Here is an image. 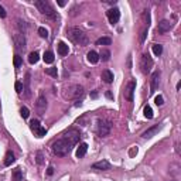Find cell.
<instances>
[{
	"instance_id": "12",
	"label": "cell",
	"mask_w": 181,
	"mask_h": 181,
	"mask_svg": "<svg viewBox=\"0 0 181 181\" xmlns=\"http://www.w3.org/2000/svg\"><path fill=\"white\" fill-rule=\"evenodd\" d=\"M171 28V23L169 20H161L159 23V26H157V33L159 34H164V33L170 31Z\"/></svg>"
},
{
	"instance_id": "11",
	"label": "cell",
	"mask_w": 181,
	"mask_h": 181,
	"mask_svg": "<svg viewBox=\"0 0 181 181\" xmlns=\"http://www.w3.org/2000/svg\"><path fill=\"white\" fill-rule=\"evenodd\" d=\"M107 19H109V21L110 24H116L119 21V19H120V11L117 7H113V9H110V10L107 11Z\"/></svg>"
},
{
	"instance_id": "8",
	"label": "cell",
	"mask_w": 181,
	"mask_h": 181,
	"mask_svg": "<svg viewBox=\"0 0 181 181\" xmlns=\"http://www.w3.org/2000/svg\"><path fill=\"white\" fill-rule=\"evenodd\" d=\"M35 107H37L38 115H44V113H45V110H47V98H45V94H44L43 91H41V92H40V95H38V99H37Z\"/></svg>"
},
{
	"instance_id": "15",
	"label": "cell",
	"mask_w": 181,
	"mask_h": 181,
	"mask_svg": "<svg viewBox=\"0 0 181 181\" xmlns=\"http://www.w3.org/2000/svg\"><path fill=\"white\" fill-rule=\"evenodd\" d=\"M160 129H161V126H160V125H156V126H153V128H149L144 133H143V135H141V136H143L144 139H150V137H153L156 133H159Z\"/></svg>"
},
{
	"instance_id": "34",
	"label": "cell",
	"mask_w": 181,
	"mask_h": 181,
	"mask_svg": "<svg viewBox=\"0 0 181 181\" xmlns=\"http://www.w3.org/2000/svg\"><path fill=\"white\" fill-rule=\"evenodd\" d=\"M20 113H21V116L24 117V119H27V117H28V115H30V110H28V107L23 106L21 109H20Z\"/></svg>"
},
{
	"instance_id": "23",
	"label": "cell",
	"mask_w": 181,
	"mask_h": 181,
	"mask_svg": "<svg viewBox=\"0 0 181 181\" xmlns=\"http://www.w3.org/2000/svg\"><path fill=\"white\" fill-rule=\"evenodd\" d=\"M38 60H40V54L37 53V51L30 53V55H28V62H30V64H37Z\"/></svg>"
},
{
	"instance_id": "45",
	"label": "cell",
	"mask_w": 181,
	"mask_h": 181,
	"mask_svg": "<svg viewBox=\"0 0 181 181\" xmlns=\"http://www.w3.org/2000/svg\"><path fill=\"white\" fill-rule=\"evenodd\" d=\"M173 181H175V180H173Z\"/></svg>"
},
{
	"instance_id": "13",
	"label": "cell",
	"mask_w": 181,
	"mask_h": 181,
	"mask_svg": "<svg viewBox=\"0 0 181 181\" xmlns=\"http://www.w3.org/2000/svg\"><path fill=\"white\" fill-rule=\"evenodd\" d=\"M92 169L94 170H109L110 169V164H109V161H106V160H102V161H96V163H94L92 164Z\"/></svg>"
},
{
	"instance_id": "18",
	"label": "cell",
	"mask_w": 181,
	"mask_h": 181,
	"mask_svg": "<svg viewBox=\"0 0 181 181\" xmlns=\"http://www.w3.org/2000/svg\"><path fill=\"white\" fill-rule=\"evenodd\" d=\"M86 151H88V144H86V143H81L79 147L76 149V157H78V159L84 157L86 154Z\"/></svg>"
},
{
	"instance_id": "35",
	"label": "cell",
	"mask_w": 181,
	"mask_h": 181,
	"mask_svg": "<svg viewBox=\"0 0 181 181\" xmlns=\"http://www.w3.org/2000/svg\"><path fill=\"white\" fill-rule=\"evenodd\" d=\"M38 34H40V37H43V38H47V37H48V31H47V28H44V27H40V28H38Z\"/></svg>"
},
{
	"instance_id": "4",
	"label": "cell",
	"mask_w": 181,
	"mask_h": 181,
	"mask_svg": "<svg viewBox=\"0 0 181 181\" xmlns=\"http://www.w3.org/2000/svg\"><path fill=\"white\" fill-rule=\"evenodd\" d=\"M84 94H85L84 86L79 85V84H72L68 88H65L64 98H67V99H79V98L84 96Z\"/></svg>"
},
{
	"instance_id": "5",
	"label": "cell",
	"mask_w": 181,
	"mask_h": 181,
	"mask_svg": "<svg viewBox=\"0 0 181 181\" xmlns=\"http://www.w3.org/2000/svg\"><path fill=\"white\" fill-rule=\"evenodd\" d=\"M110 129H112V123L109 120L98 119V122H96V133H98L99 137H106L110 133Z\"/></svg>"
},
{
	"instance_id": "21",
	"label": "cell",
	"mask_w": 181,
	"mask_h": 181,
	"mask_svg": "<svg viewBox=\"0 0 181 181\" xmlns=\"http://www.w3.org/2000/svg\"><path fill=\"white\" fill-rule=\"evenodd\" d=\"M14 161H16L14 154H13L11 151H7V153H6V157H4V166H7V167H9V166H11Z\"/></svg>"
},
{
	"instance_id": "27",
	"label": "cell",
	"mask_w": 181,
	"mask_h": 181,
	"mask_svg": "<svg viewBox=\"0 0 181 181\" xmlns=\"http://www.w3.org/2000/svg\"><path fill=\"white\" fill-rule=\"evenodd\" d=\"M141 19H143V21H144V27H147L149 28V26H150V11L149 10H144L143 11V14H141Z\"/></svg>"
},
{
	"instance_id": "7",
	"label": "cell",
	"mask_w": 181,
	"mask_h": 181,
	"mask_svg": "<svg viewBox=\"0 0 181 181\" xmlns=\"http://www.w3.org/2000/svg\"><path fill=\"white\" fill-rule=\"evenodd\" d=\"M62 137L64 139H67L71 144H76L78 141H79V137H81V133H79V130L78 129H68L67 132H65L64 135H62Z\"/></svg>"
},
{
	"instance_id": "20",
	"label": "cell",
	"mask_w": 181,
	"mask_h": 181,
	"mask_svg": "<svg viewBox=\"0 0 181 181\" xmlns=\"http://www.w3.org/2000/svg\"><path fill=\"white\" fill-rule=\"evenodd\" d=\"M86 57H88V61L91 64H98L99 62V54L96 53V51H89Z\"/></svg>"
},
{
	"instance_id": "36",
	"label": "cell",
	"mask_w": 181,
	"mask_h": 181,
	"mask_svg": "<svg viewBox=\"0 0 181 181\" xmlns=\"http://www.w3.org/2000/svg\"><path fill=\"white\" fill-rule=\"evenodd\" d=\"M30 126H31V130H37V129L40 128V122L37 120V119H34V120H31V123H30Z\"/></svg>"
},
{
	"instance_id": "43",
	"label": "cell",
	"mask_w": 181,
	"mask_h": 181,
	"mask_svg": "<svg viewBox=\"0 0 181 181\" xmlns=\"http://www.w3.org/2000/svg\"><path fill=\"white\" fill-rule=\"evenodd\" d=\"M133 154H137V147H135V149L130 150V156H133Z\"/></svg>"
},
{
	"instance_id": "44",
	"label": "cell",
	"mask_w": 181,
	"mask_h": 181,
	"mask_svg": "<svg viewBox=\"0 0 181 181\" xmlns=\"http://www.w3.org/2000/svg\"><path fill=\"white\" fill-rule=\"evenodd\" d=\"M130 67H132V58L129 57L128 58V68H130Z\"/></svg>"
},
{
	"instance_id": "24",
	"label": "cell",
	"mask_w": 181,
	"mask_h": 181,
	"mask_svg": "<svg viewBox=\"0 0 181 181\" xmlns=\"http://www.w3.org/2000/svg\"><path fill=\"white\" fill-rule=\"evenodd\" d=\"M17 27H19V30H20V34H26V31H27V23L24 21V20H17Z\"/></svg>"
},
{
	"instance_id": "26",
	"label": "cell",
	"mask_w": 181,
	"mask_h": 181,
	"mask_svg": "<svg viewBox=\"0 0 181 181\" xmlns=\"http://www.w3.org/2000/svg\"><path fill=\"white\" fill-rule=\"evenodd\" d=\"M102 58V61H109L110 60V51L109 50H106V48H103L102 51H101V54H99V60Z\"/></svg>"
},
{
	"instance_id": "22",
	"label": "cell",
	"mask_w": 181,
	"mask_h": 181,
	"mask_svg": "<svg viewBox=\"0 0 181 181\" xmlns=\"http://www.w3.org/2000/svg\"><path fill=\"white\" fill-rule=\"evenodd\" d=\"M43 60H44L45 64H53L54 62V53L53 51H47V53H44Z\"/></svg>"
},
{
	"instance_id": "31",
	"label": "cell",
	"mask_w": 181,
	"mask_h": 181,
	"mask_svg": "<svg viewBox=\"0 0 181 181\" xmlns=\"http://www.w3.org/2000/svg\"><path fill=\"white\" fill-rule=\"evenodd\" d=\"M143 113H144V116L147 117V119H153V110H151V107L149 105H146L144 109H143Z\"/></svg>"
},
{
	"instance_id": "30",
	"label": "cell",
	"mask_w": 181,
	"mask_h": 181,
	"mask_svg": "<svg viewBox=\"0 0 181 181\" xmlns=\"http://www.w3.org/2000/svg\"><path fill=\"white\" fill-rule=\"evenodd\" d=\"M153 53H154V55H161L163 54V45L161 44H153Z\"/></svg>"
},
{
	"instance_id": "37",
	"label": "cell",
	"mask_w": 181,
	"mask_h": 181,
	"mask_svg": "<svg viewBox=\"0 0 181 181\" xmlns=\"http://www.w3.org/2000/svg\"><path fill=\"white\" fill-rule=\"evenodd\" d=\"M45 74L51 75V76H57V74H58V71H57V68H47V71H45Z\"/></svg>"
},
{
	"instance_id": "16",
	"label": "cell",
	"mask_w": 181,
	"mask_h": 181,
	"mask_svg": "<svg viewBox=\"0 0 181 181\" xmlns=\"http://www.w3.org/2000/svg\"><path fill=\"white\" fill-rule=\"evenodd\" d=\"M23 91L26 92V98H30V96H31V89H30V74L26 75V81H24Z\"/></svg>"
},
{
	"instance_id": "1",
	"label": "cell",
	"mask_w": 181,
	"mask_h": 181,
	"mask_svg": "<svg viewBox=\"0 0 181 181\" xmlns=\"http://www.w3.org/2000/svg\"><path fill=\"white\" fill-rule=\"evenodd\" d=\"M67 35H68V38L75 43L76 45H81V47H85L89 44V38H88V35H86V33L82 30V28H79V27H69L68 30H67Z\"/></svg>"
},
{
	"instance_id": "33",
	"label": "cell",
	"mask_w": 181,
	"mask_h": 181,
	"mask_svg": "<svg viewBox=\"0 0 181 181\" xmlns=\"http://www.w3.org/2000/svg\"><path fill=\"white\" fill-rule=\"evenodd\" d=\"M13 62H14V67H16V68H19V67L23 64L21 57H20L19 54H17V55H14V60H13Z\"/></svg>"
},
{
	"instance_id": "40",
	"label": "cell",
	"mask_w": 181,
	"mask_h": 181,
	"mask_svg": "<svg viewBox=\"0 0 181 181\" xmlns=\"http://www.w3.org/2000/svg\"><path fill=\"white\" fill-rule=\"evenodd\" d=\"M44 157H43V153H41V151H38V153H37V163H38V164H43V161H44Z\"/></svg>"
},
{
	"instance_id": "29",
	"label": "cell",
	"mask_w": 181,
	"mask_h": 181,
	"mask_svg": "<svg viewBox=\"0 0 181 181\" xmlns=\"http://www.w3.org/2000/svg\"><path fill=\"white\" fill-rule=\"evenodd\" d=\"M146 37H147V27H143L141 31H140V35H139V41H140V44H143L146 41Z\"/></svg>"
},
{
	"instance_id": "38",
	"label": "cell",
	"mask_w": 181,
	"mask_h": 181,
	"mask_svg": "<svg viewBox=\"0 0 181 181\" xmlns=\"http://www.w3.org/2000/svg\"><path fill=\"white\" fill-rule=\"evenodd\" d=\"M14 88H16V92H17V94H21V91H23V84L20 82V81H17V82L14 84Z\"/></svg>"
},
{
	"instance_id": "6",
	"label": "cell",
	"mask_w": 181,
	"mask_h": 181,
	"mask_svg": "<svg viewBox=\"0 0 181 181\" xmlns=\"http://www.w3.org/2000/svg\"><path fill=\"white\" fill-rule=\"evenodd\" d=\"M140 68H141L143 74H149L153 68V60L147 53L141 54V57H140Z\"/></svg>"
},
{
	"instance_id": "19",
	"label": "cell",
	"mask_w": 181,
	"mask_h": 181,
	"mask_svg": "<svg viewBox=\"0 0 181 181\" xmlns=\"http://www.w3.org/2000/svg\"><path fill=\"white\" fill-rule=\"evenodd\" d=\"M102 79H103L106 84H112V82H113V72L109 71V69H105V71L102 72Z\"/></svg>"
},
{
	"instance_id": "28",
	"label": "cell",
	"mask_w": 181,
	"mask_h": 181,
	"mask_svg": "<svg viewBox=\"0 0 181 181\" xmlns=\"http://www.w3.org/2000/svg\"><path fill=\"white\" fill-rule=\"evenodd\" d=\"M13 181H23V173L20 169H16L13 171Z\"/></svg>"
},
{
	"instance_id": "14",
	"label": "cell",
	"mask_w": 181,
	"mask_h": 181,
	"mask_svg": "<svg viewBox=\"0 0 181 181\" xmlns=\"http://www.w3.org/2000/svg\"><path fill=\"white\" fill-rule=\"evenodd\" d=\"M14 43L19 50H24L26 48V37L23 34H16L14 35Z\"/></svg>"
},
{
	"instance_id": "9",
	"label": "cell",
	"mask_w": 181,
	"mask_h": 181,
	"mask_svg": "<svg viewBox=\"0 0 181 181\" xmlns=\"http://www.w3.org/2000/svg\"><path fill=\"white\" fill-rule=\"evenodd\" d=\"M160 76L161 72L160 71H154L151 74V79H150V94H154L157 91V88L160 86Z\"/></svg>"
},
{
	"instance_id": "39",
	"label": "cell",
	"mask_w": 181,
	"mask_h": 181,
	"mask_svg": "<svg viewBox=\"0 0 181 181\" xmlns=\"http://www.w3.org/2000/svg\"><path fill=\"white\" fill-rule=\"evenodd\" d=\"M154 102H156V105H157V106H161V105L164 103V99H163V96H161V95H159V96H156Z\"/></svg>"
},
{
	"instance_id": "41",
	"label": "cell",
	"mask_w": 181,
	"mask_h": 181,
	"mask_svg": "<svg viewBox=\"0 0 181 181\" xmlns=\"http://www.w3.org/2000/svg\"><path fill=\"white\" fill-rule=\"evenodd\" d=\"M0 17H1V19L6 17V10L3 9V6H0Z\"/></svg>"
},
{
	"instance_id": "32",
	"label": "cell",
	"mask_w": 181,
	"mask_h": 181,
	"mask_svg": "<svg viewBox=\"0 0 181 181\" xmlns=\"http://www.w3.org/2000/svg\"><path fill=\"white\" fill-rule=\"evenodd\" d=\"M35 135H37V137H43L47 135V129L43 128V126H40V128L35 130Z\"/></svg>"
},
{
	"instance_id": "10",
	"label": "cell",
	"mask_w": 181,
	"mask_h": 181,
	"mask_svg": "<svg viewBox=\"0 0 181 181\" xmlns=\"http://www.w3.org/2000/svg\"><path fill=\"white\" fill-rule=\"evenodd\" d=\"M135 91H136V81H130L126 88H125V92H123V96H125V99L129 101V102H132L133 101V95H135Z\"/></svg>"
},
{
	"instance_id": "3",
	"label": "cell",
	"mask_w": 181,
	"mask_h": 181,
	"mask_svg": "<svg viewBox=\"0 0 181 181\" xmlns=\"http://www.w3.org/2000/svg\"><path fill=\"white\" fill-rule=\"evenodd\" d=\"M34 4L38 9V11L41 14H44L45 17H48L51 20H57L58 19V13L54 10V7L50 4V1H47V0H35Z\"/></svg>"
},
{
	"instance_id": "2",
	"label": "cell",
	"mask_w": 181,
	"mask_h": 181,
	"mask_svg": "<svg viewBox=\"0 0 181 181\" xmlns=\"http://www.w3.org/2000/svg\"><path fill=\"white\" fill-rule=\"evenodd\" d=\"M74 147V144H71L67 139L61 137L58 139V140H55L53 143V146H51V150H53V153L55 156H60V157H64L67 156L71 150Z\"/></svg>"
},
{
	"instance_id": "42",
	"label": "cell",
	"mask_w": 181,
	"mask_h": 181,
	"mask_svg": "<svg viewBox=\"0 0 181 181\" xmlns=\"http://www.w3.org/2000/svg\"><path fill=\"white\" fill-rule=\"evenodd\" d=\"M47 174H48V175H53V174H54V167H53V166H50V167H48Z\"/></svg>"
},
{
	"instance_id": "17",
	"label": "cell",
	"mask_w": 181,
	"mask_h": 181,
	"mask_svg": "<svg viewBox=\"0 0 181 181\" xmlns=\"http://www.w3.org/2000/svg\"><path fill=\"white\" fill-rule=\"evenodd\" d=\"M68 53H69L68 45H67L64 41H60V43H58V54H60L61 57H65V55H68Z\"/></svg>"
},
{
	"instance_id": "25",
	"label": "cell",
	"mask_w": 181,
	"mask_h": 181,
	"mask_svg": "<svg viewBox=\"0 0 181 181\" xmlns=\"http://www.w3.org/2000/svg\"><path fill=\"white\" fill-rule=\"evenodd\" d=\"M110 43H112V40L109 38V37H101V38H98L96 40V45H110Z\"/></svg>"
}]
</instances>
